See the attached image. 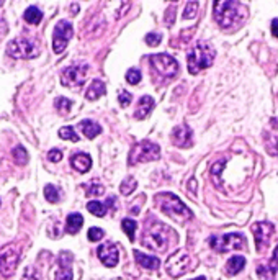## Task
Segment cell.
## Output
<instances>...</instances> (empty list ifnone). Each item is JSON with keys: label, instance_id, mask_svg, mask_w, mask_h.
<instances>
[{"label": "cell", "instance_id": "obj_42", "mask_svg": "<svg viewBox=\"0 0 278 280\" xmlns=\"http://www.w3.org/2000/svg\"><path fill=\"white\" fill-rule=\"evenodd\" d=\"M193 280H206L205 277H198V278H193Z\"/></svg>", "mask_w": 278, "mask_h": 280}, {"label": "cell", "instance_id": "obj_15", "mask_svg": "<svg viewBox=\"0 0 278 280\" xmlns=\"http://www.w3.org/2000/svg\"><path fill=\"white\" fill-rule=\"evenodd\" d=\"M56 280H72V254L61 252L59 254V270L56 274Z\"/></svg>", "mask_w": 278, "mask_h": 280}, {"label": "cell", "instance_id": "obj_38", "mask_svg": "<svg viewBox=\"0 0 278 280\" xmlns=\"http://www.w3.org/2000/svg\"><path fill=\"white\" fill-rule=\"evenodd\" d=\"M48 159L51 162H59V161H63V151H59V149H51L48 152Z\"/></svg>", "mask_w": 278, "mask_h": 280}, {"label": "cell", "instance_id": "obj_19", "mask_svg": "<svg viewBox=\"0 0 278 280\" xmlns=\"http://www.w3.org/2000/svg\"><path fill=\"white\" fill-rule=\"evenodd\" d=\"M134 258L137 261V264L144 269H149V270H157L160 267V261L154 256H146L141 251H134Z\"/></svg>", "mask_w": 278, "mask_h": 280}, {"label": "cell", "instance_id": "obj_20", "mask_svg": "<svg viewBox=\"0 0 278 280\" xmlns=\"http://www.w3.org/2000/svg\"><path fill=\"white\" fill-rule=\"evenodd\" d=\"M79 128L89 139H94L95 136L102 133V126H100L98 123H95L94 120H82L79 123Z\"/></svg>", "mask_w": 278, "mask_h": 280}, {"label": "cell", "instance_id": "obj_24", "mask_svg": "<svg viewBox=\"0 0 278 280\" xmlns=\"http://www.w3.org/2000/svg\"><path fill=\"white\" fill-rule=\"evenodd\" d=\"M84 224V218L80 213H71L67 216L66 220V231L69 235H75V233H79V230L82 228Z\"/></svg>", "mask_w": 278, "mask_h": 280}, {"label": "cell", "instance_id": "obj_30", "mask_svg": "<svg viewBox=\"0 0 278 280\" xmlns=\"http://www.w3.org/2000/svg\"><path fill=\"white\" fill-rule=\"evenodd\" d=\"M54 107H56V110H58L59 113L66 115V113L71 112L72 102H71L69 98H66V97H59V98H56V102H54Z\"/></svg>", "mask_w": 278, "mask_h": 280}, {"label": "cell", "instance_id": "obj_32", "mask_svg": "<svg viewBox=\"0 0 278 280\" xmlns=\"http://www.w3.org/2000/svg\"><path fill=\"white\" fill-rule=\"evenodd\" d=\"M59 136L63 139H67V141H72V143H77L79 141V136H77V133L74 131L72 126H64L59 130Z\"/></svg>", "mask_w": 278, "mask_h": 280}, {"label": "cell", "instance_id": "obj_25", "mask_svg": "<svg viewBox=\"0 0 278 280\" xmlns=\"http://www.w3.org/2000/svg\"><path fill=\"white\" fill-rule=\"evenodd\" d=\"M23 18H25V21L30 23V25H38V23L43 20V12L38 9V7H28L25 13H23Z\"/></svg>", "mask_w": 278, "mask_h": 280}, {"label": "cell", "instance_id": "obj_14", "mask_svg": "<svg viewBox=\"0 0 278 280\" xmlns=\"http://www.w3.org/2000/svg\"><path fill=\"white\" fill-rule=\"evenodd\" d=\"M97 254H98V259L102 261V264L106 267H115L120 261L118 247L113 243H105L102 246H98Z\"/></svg>", "mask_w": 278, "mask_h": 280}, {"label": "cell", "instance_id": "obj_40", "mask_svg": "<svg viewBox=\"0 0 278 280\" xmlns=\"http://www.w3.org/2000/svg\"><path fill=\"white\" fill-rule=\"evenodd\" d=\"M272 35H273L275 38H278V18H275V20L272 21Z\"/></svg>", "mask_w": 278, "mask_h": 280}, {"label": "cell", "instance_id": "obj_26", "mask_svg": "<svg viewBox=\"0 0 278 280\" xmlns=\"http://www.w3.org/2000/svg\"><path fill=\"white\" fill-rule=\"evenodd\" d=\"M44 197H46V200L49 201V203H58V201L61 200L59 189L58 187H54L52 184H48L44 187Z\"/></svg>", "mask_w": 278, "mask_h": 280}, {"label": "cell", "instance_id": "obj_10", "mask_svg": "<svg viewBox=\"0 0 278 280\" xmlns=\"http://www.w3.org/2000/svg\"><path fill=\"white\" fill-rule=\"evenodd\" d=\"M74 35V28L69 21L63 20L59 21L56 27H54V33H52V49L56 54H61L64 49L67 43L71 41V38Z\"/></svg>", "mask_w": 278, "mask_h": 280}, {"label": "cell", "instance_id": "obj_23", "mask_svg": "<svg viewBox=\"0 0 278 280\" xmlns=\"http://www.w3.org/2000/svg\"><path fill=\"white\" fill-rule=\"evenodd\" d=\"M245 267V259L242 256H233L226 264V275L233 277Z\"/></svg>", "mask_w": 278, "mask_h": 280}, {"label": "cell", "instance_id": "obj_28", "mask_svg": "<svg viewBox=\"0 0 278 280\" xmlns=\"http://www.w3.org/2000/svg\"><path fill=\"white\" fill-rule=\"evenodd\" d=\"M121 228L123 231L126 233V236L129 238V241H134V233H136V228L137 224L134 220H131V218H125V220L121 221Z\"/></svg>", "mask_w": 278, "mask_h": 280}, {"label": "cell", "instance_id": "obj_11", "mask_svg": "<svg viewBox=\"0 0 278 280\" xmlns=\"http://www.w3.org/2000/svg\"><path fill=\"white\" fill-rule=\"evenodd\" d=\"M190 256L185 252V251H177L175 254H172L171 258H169L165 267H167V272L169 275L172 277H180L183 275L185 272L190 269Z\"/></svg>", "mask_w": 278, "mask_h": 280}, {"label": "cell", "instance_id": "obj_34", "mask_svg": "<svg viewBox=\"0 0 278 280\" xmlns=\"http://www.w3.org/2000/svg\"><path fill=\"white\" fill-rule=\"evenodd\" d=\"M87 236H89V241H92V243H97V241L103 239L105 233H103L102 228H90L89 233H87Z\"/></svg>", "mask_w": 278, "mask_h": 280}, {"label": "cell", "instance_id": "obj_16", "mask_svg": "<svg viewBox=\"0 0 278 280\" xmlns=\"http://www.w3.org/2000/svg\"><path fill=\"white\" fill-rule=\"evenodd\" d=\"M191 139H193V133H191V130L187 126V124H180V126L174 128V131H172V141H174L175 146L190 147L191 146Z\"/></svg>", "mask_w": 278, "mask_h": 280}, {"label": "cell", "instance_id": "obj_3", "mask_svg": "<svg viewBox=\"0 0 278 280\" xmlns=\"http://www.w3.org/2000/svg\"><path fill=\"white\" fill-rule=\"evenodd\" d=\"M216 58L214 48L206 41L197 43L193 48L188 51L187 59H188V72L190 74H198L203 69L210 67Z\"/></svg>", "mask_w": 278, "mask_h": 280}, {"label": "cell", "instance_id": "obj_29", "mask_svg": "<svg viewBox=\"0 0 278 280\" xmlns=\"http://www.w3.org/2000/svg\"><path fill=\"white\" fill-rule=\"evenodd\" d=\"M136 187H137L136 179H133V177H126L125 181L121 182V185H120V192L123 193V195H129V193H133V192L136 190Z\"/></svg>", "mask_w": 278, "mask_h": 280}, {"label": "cell", "instance_id": "obj_9", "mask_svg": "<svg viewBox=\"0 0 278 280\" xmlns=\"http://www.w3.org/2000/svg\"><path fill=\"white\" fill-rule=\"evenodd\" d=\"M149 61L154 71L159 75L165 77V79H174L179 74V62L172 56H169V54H152Z\"/></svg>", "mask_w": 278, "mask_h": 280}, {"label": "cell", "instance_id": "obj_17", "mask_svg": "<svg viewBox=\"0 0 278 280\" xmlns=\"http://www.w3.org/2000/svg\"><path fill=\"white\" fill-rule=\"evenodd\" d=\"M154 98L149 97V95H143L141 98H139V102L136 105V110H134V118L137 120H144L148 118V116L151 115V112L154 110Z\"/></svg>", "mask_w": 278, "mask_h": 280}, {"label": "cell", "instance_id": "obj_33", "mask_svg": "<svg viewBox=\"0 0 278 280\" xmlns=\"http://www.w3.org/2000/svg\"><path fill=\"white\" fill-rule=\"evenodd\" d=\"M141 79H143V75H141V71H139L137 67L129 69V71L126 72V81L131 85H137L139 82H141Z\"/></svg>", "mask_w": 278, "mask_h": 280}, {"label": "cell", "instance_id": "obj_4", "mask_svg": "<svg viewBox=\"0 0 278 280\" xmlns=\"http://www.w3.org/2000/svg\"><path fill=\"white\" fill-rule=\"evenodd\" d=\"M7 53L15 59H32L40 54V43L32 36L15 38L7 46Z\"/></svg>", "mask_w": 278, "mask_h": 280}, {"label": "cell", "instance_id": "obj_12", "mask_svg": "<svg viewBox=\"0 0 278 280\" xmlns=\"http://www.w3.org/2000/svg\"><path fill=\"white\" fill-rule=\"evenodd\" d=\"M252 233H254V238H256V246H257V251L262 252L265 251L268 243H270V238L273 235V224L268 223V221H259V223H254L251 226Z\"/></svg>", "mask_w": 278, "mask_h": 280}, {"label": "cell", "instance_id": "obj_13", "mask_svg": "<svg viewBox=\"0 0 278 280\" xmlns=\"http://www.w3.org/2000/svg\"><path fill=\"white\" fill-rule=\"evenodd\" d=\"M20 261V252L17 247H7L5 251L0 254V274L2 275H12L17 270Z\"/></svg>", "mask_w": 278, "mask_h": 280}, {"label": "cell", "instance_id": "obj_31", "mask_svg": "<svg viewBox=\"0 0 278 280\" xmlns=\"http://www.w3.org/2000/svg\"><path fill=\"white\" fill-rule=\"evenodd\" d=\"M87 210L95 216H105L106 213V205L100 203V201H89L87 203Z\"/></svg>", "mask_w": 278, "mask_h": 280}, {"label": "cell", "instance_id": "obj_43", "mask_svg": "<svg viewBox=\"0 0 278 280\" xmlns=\"http://www.w3.org/2000/svg\"><path fill=\"white\" fill-rule=\"evenodd\" d=\"M0 4H2V2H0Z\"/></svg>", "mask_w": 278, "mask_h": 280}, {"label": "cell", "instance_id": "obj_21", "mask_svg": "<svg viewBox=\"0 0 278 280\" xmlns=\"http://www.w3.org/2000/svg\"><path fill=\"white\" fill-rule=\"evenodd\" d=\"M257 275L260 280H278V266L273 262H268L265 266H259Z\"/></svg>", "mask_w": 278, "mask_h": 280}, {"label": "cell", "instance_id": "obj_5", "mask_svg": "<svg viewBox=\"0 0 278 280\" xmlns=\"http://www.w3.org/2000/svg\"><path fill=\"white\" fill-rule=\"evenodd\" d=\"M160 158V147L159 144L152 143V141H139L133 147H131L129 158H128V164L129 166H136L141 164V162H151V161H157Z\"/></svg>", "mask_w": 278, "mask_h": 280}, {"label": "cell", "instance_id": "obj_41", "mask_svg": "<svg viewBox=\"0 0 278 280\" xmlns=\"http://www.w3.org/2000/svg\"><path fill=\"white\" fill-rule=\"evenodd\" d=\"M270 262H273V264H276V266H278V246L273 251V258H272V261H270Z\"/></svg>", "mask_w": 278, "mask_h": 280}, {"label": "cell", "instance_id": "obj_6", "mask_svg": "<svg viewBox=\"0 0 278 280\" xmlns=\"http://www.w3.org/2000/svg\"><path fill=\"white\" fill-rule=\"evenodd\" d=\"M169 233H174V231H171L162 223H154L152 226L144 233L143 244L146 247H149L151 251H165L169 243Z\"/></svg>", "mask_w": 278, "mask_h": 280}, {"label": "cell", "instance_id": "obj_39", "mask_svg": "<svg viewBox=\"0 0 278 280\" xmlns=\"http://www.w3.org/2000/svg\"><path fill=\"white\" fill-rule=\"evenodd\" d=\"M160 35H157V33H149L148 36H146V43H148L149 46H157L159 43H160Z\"/></svg>", "mask_w": 278, "mask_h": 280}, {"label": "cell", "instance_id": "obj_36", "mask_svg": "<svg viewBox=\"0 0 278 280\" xmlns=\"http://www.w3.org/2000/svg\"><path fill=\"white\" fill-rule=\"evenodd\" d=\"M87 189V195H103V185H98V184H90V185H86Z\"/></svg>", "mask_w": 278, "mask_h": 280}, {"label": "cell", "instance_id": "obj_35", "mask_svg": "<svg viewBox=\"0 0 278 280\" xmlns=\"http://www.w3.org/2000/svg\"><path fill=\"white\" fill-rule=\"evenodd\" d=\"M197 9H198V4L197 2L187 4V9H185V12H183V18H187V20L195 18L197 17Z\"/></svg>", "mask_w": 278, "mask_h": 280}, {"label": "cell", "instance_id": "obj_8", "mask_svg": "<svg viewBox=\"0 0 278 280\" xmlns=\"http://www.w3.org/2000/svg\"><path fill=\"white\" fill-rule=\"evenodd\" d=\"M87 72H89V64H84V62L69 66L64 69L63 74H61V84H63L64 87L79 89L86 84Z\"/></svg>", "mask_w": 278, "mask_h": 280}, {"label": "cell", "instance_id": "obj_1", "mask_svg": "<svg viewBox=\"0 0 278 280\" xmlns=\"http://www.w3.org/2000/svg\"><path fill=\"white\" fill-rule=\"evenodd\" d=\"M213 17L221 28H233L239 25L247 17V9L241 2L225 0V2H214Z\"/></svg>", "mask_w": 278, "mask_h": 280}, {"label": "cell", "instance_id": "obj_7", "mask_svg": "<svg viewBox=\"0 0 278 280\" xmlns=\"http://www.w3.org/2000/svg\"><path fill=\"white\" fill-rule=\"evenodd\" d=\"M211 249L216 252H228L234 251V249H242L245 244V239L241 233H229V235H213L208 239Z\"/></svg>", "mask_w": 278, "mask_h": 280}, {"label": "cell", "instance_id": "obj_2", "mask_svg": "<svg viewBox=\"0 0 278 280\" xmlns=\"http://www.w3.org/2000/svg\"><path fill=\"white\" fill-rule=\"evenodd\" d=\"M154 201H156V205L160 208V212H164L167 216L174 218V220H177L179 223H183L193 218V213L183 205V201L179 197L174 195V193H169V192L157 193V195L154 197Z\"/></svg>", "mask_w": 278, "mask_h": 280}, {"label": "cell", "instance_id": "obj_27", "mask_svg": "<svg viewBox=\"0 0 278 280\" xmlns=\"http://www.w3.org/2000/svg\"><path fill=\"white\" fill-rule=\"evenodd\" d=\"M12 156H13V161L17 162L18 166H25L28 162V152L23 146H17L15 149L12 151Z\"/></svg>", "mask_w": 278, "mask_h": 280}, {"label": "cell", "instance_id": "obj_18", "mask_svg": "<svg viewBox=\"0 0 278 280\" xmlns=\"http://www.w3.org/2000/svg\"><path fill=\"white\" fill-rule=\"evenodd\" d=\"M71 166L80 174H86L92 167V158L87 152H75L71 158Z\"/></svg>", "mask_w": 278, "mask_h": 280}, {"label": "cell", "instance_id": "obj_22", "mask_svg": "<svg viewBox=\"0 0 278 280\" xmlns=\"http://www.w3.org/2000/svg\"><path fill=\"white\" fill-rule=\"evenodd\" d=\"M105 92H106V87H105V84L102 81H92L90 84V87L87 89L86 92V98L87 100H98L100 97H103L105 95Z\"/></svg>", "mask_w": 278, "mask_h": 280}, {"label": "cell", "instance_id": "obj_37", "mask_svg": "<svg viewBox=\"0 0 278 280\" xmlns=\"http://www.w3.org/2000/svg\"><path fill=\"white\" fill-rule=\"evenodd\" d=\"M131 100H133V95H131L129 92L120 90V93H118V102H120L121 107H128L131 104Z\"/></svg>", "mask_w": 278, "mask_h": 280}]
</instances>
